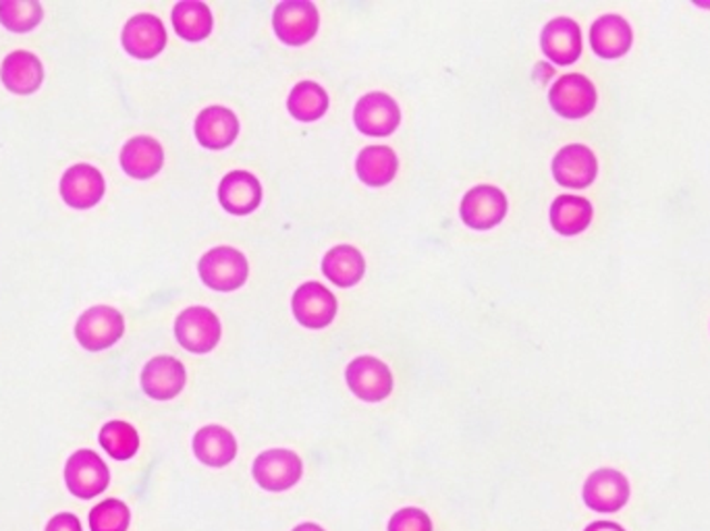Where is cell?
Segmentation results:
<instances>
[{
    "mask_svg": "<svg viewBox=\"0 0 710 531\" xmlns=\"http://www.w3.org/2000/svg\"><path fill=\"white\" fill-rule=\"evenodd\" d=\"M198 272L208 289L229 293L246 284L250 277V264L241 251L222 246L206 251L200 258Z\"/></svg>",
    "mask_w": 710,
    "mask_h": 531,
    "instance_id": "obj_1",
    "label": "cell"
},
{
    "mask_svg": "<svg viewBox=\"0 0 710 531\" xmlns=\"http://www.w3.org/2000/svg\"><path fill=\"white\" fill-rule=\"evenodd\" d=\"M320 28V13L312 0H283L274 7L272 30L287 47L308 44Z\"/></svg>",
    "mask_w": 710,
    "mask_h": 531,
    "instance_id": "obj_2",
    "label": "cell"
},
{
    "mask_svg": "<svg viewBox=\"0 0 710 531\" xmlns=\"http://www.w3.org/2000/svg\"><path fill=\"white\" fill-rule=\"evenodd\" d=\"M221 334L219 315L202 305L183 310L174 320V337L190 353H210L221 341Z\"/></svg>",
    "mask_w": 710,
    "mask_h": 531,
    "instance_id": "obj_3",
    "label": "cell"
},
{
    "mask_svg": "<svg viewBox=\"0 0 710 531\" xmlns=\"http://www.w3.org/2000/svg\"><path fill=\"white\" fill-rule=\"evenodd\" d=\"M109 482L111 471L94 451L81 449L67 459L64 484L73 497L83 500L96 499L109 488Z\"/></svg>",
    "mask_w": 710,
    "mask_h": 531,
    "instance_id": "obj_4",
    "label": "cell"
},
{
    "mask_svg": "<svg viewBox=\"0 0 710 531\" xmlns=\"http://www.w3.org/2000/svg\"><path fill=\"white\" fill-rule=\"evenodd\" d=\"M253 480L262 490L284 492L298 484L303 475V461L289 449H270L253 461Z\"/></svg>",
    "mask_w": 710,
    "mask_h": 531,
    "instance_id": "obj_5",
    "label": "cell"
},
{
    "mask_svg": "<svg viewBox=\"0 0 710 531\" xmlns=\"http://www.w3.org/2000/svg\"><path fill=\"white\" fill-rule=\"evenodd\" d=\"M126 332V320L111 305H94L79 315L76 337L88 351H102L117 343Z\"/></svg>",
    "mask_w": 710,
    "mask_h": 531,
    "instance_id": "obj_6",
    "label": "cell"
},
{
    "mask_svg": "<svg viewBox=\"0 0 710 531\" xmlns=\"http://www.w3.org/2000/svg\"><path fill=\"white\" fill-rule=\"evenodd\" d=\"M349 391L366 403H380L393 392V374L384 361L372 355L356 358L346 370Z\"/></svg>",
    "mask_w": 710,
    "mask_h": 531,
    "instance_id": "obj_7",
    "label": "cell"
},
{
    "mask_svg": "<svg viewBox=\"0 0 710 531\" xmlns=\"http://www.w3.org/2000/svg\"><path fill=\"white\" fill-rule=\"evenodd\" d=\"M507 208V196L501 189L494 186H476L463 196L459 214L473 231H489L503 222Z\"/></svg>",
    "mask_w": 710,
    "mask_h": 531,
    "instance_id": "obj_8",
    "label": "cell"
},
{
    "mask_svg": "<svg viewBox=\"0 0 710 531\" xmlns=\"http://www.w3.org/2000/svg\"><path fill=\"white\" fill-rule=\"evenodd\" d=\"M597 88L590 79L580 73H568L552 83L549 102L563 119H582L597 107Z\"/></svg>",
    "mask_w": 710,
    "mask_h": 531,
    "instance_id": "obj_9",
    "label": "cell"
},
{
    "mask_svg": "<svg viewBox=\"0 0 710 531\" xmlns=\"http://www.w3.org/2000/svg\"><path fill=\"white\" fill-rule=\"evenodd\" d=\"M353 123L363 136L387 138L401 123V109L397 100L384 92L362 96L353 109Z\"/></svg>",
    "mask_w": 710,
    "mask_h": 531,
    "instance_id": "obj_10",
    "label": "cell"
},
{
    "mask_svg": "<svg viewBox=\"0 0 710 531\" xmlns=\"http://www.w3.org/2000/svg\"><path fill=\"white\" fill-rule=\"evenodd\" d=\"M582 497L586 507L597 513H617L630 500V482L617 469H597L588 475Z\"/></svg>",
    "mask_w": 710,
    "mask_h": 531,
    "instance_id": "obj_11",
    "label": "cell"
},
{
    "mask_svg": "<svg viewBox=\"0 0 710 531\" xmlns=\"http://www.w3.org/2000/svg\"><path fill=\"white\" fill-rule=\"evenodd\" d=\"M293 315L306 329L320 330L329 327L337 315V298L322 282H303L291 299Z\"/></svg>",
    "mask_w": 710,
    "mask_h": 531,
    "instance_id": "obj_12",
    "label": "cell"
},
{
    "mask_svg": "<svg viewBox=\"0 0 710 531\" xmlns=\"http://www.w3.org/2000/svg\"><path fill=\"white\" fill-rule=\"evenodd\" d=\"M599 172V160L594 152L582 143H569L552 158L554 181L563 188L584 189L594 183Z\"/></svg>",
    "mask_w": 710,
    "mask_h": 531,
    "instance_id": "obj_13",
    "label": "cell"
},
{
    "mask_svg": "<svg viewBox=\"0 0 710 531\" xmlns=\"http://www.w3.org/2000/svg\"><path fill=\"white\" fill-rule=\"evenodd\" d=\"M186 365L171 355H158L143 365L142 389L154 401H171L186 389Z\"/></svg>",
    "mask_w": 710,
    "mask_h": 531,
    "instance_id": "obj_14",
    "label": "cell"
},
{
    "mask_svg": "<svg viewBox=\"0 0 710 531\" xmlns=\"http://www.w3.org/2000/svg\"><path fill=\"white\" fill-rule=\"evenodd\" d=\"M123 48L136 59H154L167 47V30L157 16L140 13L131 17L121 33Z\"/></svg>",
    "mask_w": 710,
    "mask_h": 531,
    "instance_id": "obj_15",
    "label": "cell"
},
{
    "mask_svg": "<svg viewBox=\"0 0 710 531\" xmlns=\"http://www.w3.org/2000/svg\"><path fill=\"white\" fill-rule=\"evenodd\" d=\"M540 47L554 64L576 63L582 54V30L569 17H554L542 30Z\"/></svg>",
    "mask_w": 710,
    "mask_h": 531,
    "instance_id": "obj_16",
    "label": "cell"
},
{
    "mask_svg": "<svg viewBox=\"0 0 710 531\" xmlns=\"http://www.w3.org/2000/svg\"><path fill=\"white\" fill-rule=\"evenodd\" d=\"M104 177L96 167L90 164H73L64 171L61 179V196L64 203L78 210L92 208L104 196Z\"/></svg>",
    "mask_w": 710,
    "mask_h": 531,
    "instance_id": "obj_17",
    "label": "cell"
},
{
    "mask_svg": "<svg viewBox=\"0 0 710 531\" xmlns=\"http://www.w3.org/2000/svg\"><path fill=\"white\" fill-rule=\"evenodd\" d=\"M219 202L229 214L246 217L262 202V186L256 174L248 171H231L222 177L219 186Z\"/></svg>",
    "mask_w": 710,
    "mask_h": 531,
    "instance_id": "obj_18",
    "label": "cell"
},
{
    "mask_svg": "<svg viewBox=\"0 0 710 531\" xmlns=\"http://www.w3.org/2000/svg\"><path fill=\"white\" fill-rule=\"evenodd\" d=\"M196 138L206 150H224L239 136V119L233 110L208 107L196 119Z\"/></svg>",
    "mask_w": 710,
    "mask_h": 531,
    "instance_id": "obj_19",
    "label": "cell"
},
{
    "mask_svg": "<svg viewBox=\"0 0 710 531\" xmlns=\"http://www.w3.org/2000/svg\"><path fill=\"white\" fill-rule=\"evenodd\" d=\"M0 79L4 88L13 94H33L44 79V69L40 59L28 50H16L7 54L0 67Z\"/></svg>",
    "mask_w": 710,
    "mask_h": 531,
    "instance_id": "obj_20",
    "label": "cell"
},
{
    "mask_svg": "<svg viewBox=\"0 0 710 531\" xmlns=\"http://www.w3.org/2000/svg\"><path fill=\"white\" fill-rule=\"evenodd\" d=\"M193 454L208 468H224L237 457L236 437L217 423L204 425L193 437Z\"/></svg>",
    "mask_w": 710,
    "mask_h": 531,
    "instance_id": "obj_21",
    "label": "cell"
},
{
    "mask_svg": "<svg viewBox=\"0 0 710 531\" xmlns=\"http://www.w3.org/2000/svg\"><path fill=\"white\" fill-rule=\"evenodd\" d=\"M633 32L621 16H602L590 30V44L600 59H619L631 48Z\"/></svg>",
    "mask_w": 710,
    "mask_h": 531,
    "instance_id": "obj_22",
    "label": "cell"
},
{
    "mask_svg": "<svg viewBox=\"0 0 710 531\" xmlns=\"http://www.w3.org/2000/svg\"><path fill=\"white\" fill-rule=\"evenodd\" d=\"M164 150L154 138H131L121 150V167L133 179H150L162 169Z\"/></svg>",
    "mask_w": 710,
    "mask_h": 531,
    "instance_id": "obj_23",
    "label": "cell"
},
{
    "mask_svg": "<svg viewBox=\"0 0 710 531\" xmlns=\"http://www.w3.org/2000/svg\"><path fill=\"white\" fill-rule=\"evenodd\" d=\"M322 272L332 284H337L341 289H349V287L358 284L366 274V260H363L362 251L356 250L353 246L332 248L322 258Z\"/></svg>",
    "mask_w": 710,
    "mask_h": 531,
    "instance_id": "obj_24",
    "label": "cell"
},
{
    "mask_svg": "<svg viewBox=\"0 0 710 531\" xmlns=\"http://www.w3.org/2000/svg\"><path fill=\"white\" fill-rule=\"evenodd\" d=\"M399 169V158L389 146H368L358 154L356 172L368 188L389 186Z\"/></svg>",
    "mask_w": 710,
    "mask_h": 531,
    "instance_id": "obj_25",
    "label": "cell"
},
{
    "mask_svg": "<svg viewBox=\"0 0 710 531\" xmlns=\"http://www.w3.org/2000/svg\"><path fill=\"white\" fill-rule=\"evenodd\" d=\"M173 28L179 38L188 42H202L210 33L214 19L206 2L200 0H181L173 7Z\"/></svg>",
    "mask_w": 710,
    "mask_h": 531,
    "instance_id": "obj_26",
    "label": "cell"
},
{
    "mask_svg": "<svg viewBox=\"0 0 710 531\" xmlns=\"http://www.w3.org/2000/svg\"><path fill=\"white\" fill-rule=\"evenodd\" d=\"M592 222V203L580 196H559L551 206V224L557 233H584Z\"/></svg>",
    "mask_w": 710,
    "mask_h": 531,
    "instance_id": "obj_27",
    "label": "cell"
},
{
    "mask_svg": "<svg viewBox=\"0 0 710 531\" xmlns=\"http://www.w3.org/2000/svg\"><path fill=\"white\" fill-rule=\"evenodd\" d=\"M287 110L301 123H312L329 110V94L314 81H300L293 86L287 100Z\"/></svg>",
    "mask_w": 710,
    "mask_h": 531,
    "instance_id": "obj_28",
    "label": "cell"
},
{
    "mask_svg": "<svg viewBox=\"0 0 710 531\" xmlns=\"http://www.w3.org/2000/svg\"><path fill=\"white\" fill-rule=\"evenodd\" d=\"M100 447L117 461H127L140 449V434L131 423L114 420L100 430Z\"/></svg>",
    "mask_w": 710,
    "mask_h": 531,
    "instance_id": "obj_29",
    "label": "cell"
},
{
    "mask_svg": "<svg viewBox=\"0 0 710 531\" xmlns=\"http://www.w3.org/2000/svg\"><path fill=\"white\" fill-rule=\"evenodd\" d=\"M44 11L38 0H0V23L16 33L32 32Z\"/></svg>",
    "mask_w": 710,
    "mask_h": 531,
    "instance_id": "obj_30",
    "label": "cell"
},
{
    "mask_svg": "<svg viewBox=\"0 0 710 531\" xmlns=\"http://www.w3.org/2000/svg\"><path fill=\"white\" fill-rule=\"evenodd\" d=\"M129 523H131V513L123 500H102L90 511V530L92 531H127Z\"/></svg>",
    "mask_w": 710,
    "mask_h": 531,
    "instance_id": "obj_31",
    "label": "cell"
},
{
    "mask_svg": "<svg viewBox=\"0 0 710 531\" xmlns=\"http://www.w3.org/2000/svg\"><path fill=\"white\" fill-rule=\"evenodd\" d=\"M389 531H432V519L422 509L406 507L391 517Z\"/></svg>",
    "mask_w": 710,
    "mask_h": 531,
    "instance_id": "obj_32",
    "label": "cell"
},
{
    "mask_svg": "<svg viewBox=\"0 0 710 531\" xmlns=\"http://www.w3.org/2000/svg\"><path fill=\"white\" fill-rule=\"evenodd\" d=\"M47 531H83L81 521L71 513H59L48 521Z\"/></svg>",
    "mask_w": 710,
    "mask_h": 531,
    "instance_id": "obj_33",
    "label": "cell"
},
{
    "mask_svg": "<svg viewBox=\"0 0 710 531\" xmlns=\"http://www.w3.org/2000/svg\"><path fill=\"white\" fill-rule=\"evenodd\" d=\"M584 531H626L621 525H617L613 521H594L590 523Z\"/></svg>",
    "mask_w": 710,
    "mask_h": 531,
    "instance_id": "obj_34",
    "label": "cell"
},
{
    "mask_svg": "<svg viewBox=\"0 0 710 531\" xmlns=\"http://www.w3.org/2000/svg\"><path fill=\"white\" fill-rule=\"evenodd\" d=\"M293 531H324V528L318 523H301L298 528H293Z\"/></svg>",
    "mask_w": 710,
    "mask_h": 531,
    "instance_id": "obj_35",
    "label": "cell"
}]
</instances>
